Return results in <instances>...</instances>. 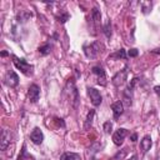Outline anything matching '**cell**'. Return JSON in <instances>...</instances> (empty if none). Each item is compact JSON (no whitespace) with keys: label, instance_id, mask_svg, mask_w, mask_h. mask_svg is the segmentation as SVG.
Returning <instances> with one entry per match:
<instances>
[{"label":"cell","instance_id":"obj_18","mask_svg":"<svg viewBox=\"0 0 160 160\" xmlns=\"http://www.w3.org/2000/svg\"><path fill=\"white\" fill-rule=\"evenodd\" d=\"M110 58H115V59H126V52H125V50L124 49H119L116 52H114V54H111L110 56H109V59Z\"/></svg>","mask_w":160,"mask_h":160},{"label":"cell","instance_id":"obj_12","mask_svg":"<svg viewBox=\"0 0 160 160\" xmlns=\"http://www.w3.org/2000/svg\"><path fill=\"white\" fill-rule=\"evenodd\" d=\"M122 105L130 108L132 104V89H130L129 86L125 88V90L122 91Z\"/></svg>","mask_w":160,"mask_h":160},{"label":"cell","instance_id":"obj_3","mask_svg":"<svg viewBox=\"0 0 160 160\" xmlns=\"http://www.w3.org/2000/svg\"><path fill=\"white\" fill-rule=\"evenodd\" d=\"M101 49H102V45L99 41H94L91 44H88V45H84L82 46L84 54L89 59H96L98 55L101 52Z\"/></svg>","mask_w":160,"mask_h":160},{"label":"cell","instance_id":"obj_28","mask_svg":"<svg viewBox=\"0 0 160 160\" xmlns=\"http://www.w3.org/2000/svg\"><path fill=\"white\" fill-rule=\"evenodd\" d=\"M154 91H155L158 95H160V85H156V86L154 88Z\"/></svg>","mask_w":160,"mask_h":160},{"label":"cell","instance_id":"obj_22","mask_svg":"<svg viewBox=\"0 0 160 160\" xmlns=\"http://www.w3.org/2000/svg\"><path fill=\"white\" fill-rule=\"evenodd\" d=\"M102 31H104V34H105V36H106L108 39L111 38V24H110V21H108V22L102 26Z\"/></svg>","mask_w":160,"mask_h":160},{"label":"cell","instance_id":"obj_6","mask_svg":"<svg viewBox=\"0 0 160 160\" xmlns=\"http://www.w3.org/2000/svg\"><path fill=\"white\" fill-rule=\"evenodd\" d=\"M126 135H128V130L124 129V128H119V129L112 134V142H114L115 145L120 146V145L124 142Z\"/></svg>","mask_w":160,"mask_h":160},{"label":"cell","instance_id":"obj_27","mask_svg":"<svg viewBox=\"0 0 160 160\" xmlns=\"http://www.w3.org/2000/svg\"><path fill=\"white\" fill-rule=\"evenodd\" d=\"M130 140H131L132 142H135V141L138 140V134H136V132H134V134H131V136H130Z\"/></svg>","mask_w":160,"mask_h":160},{"label":"cell","instance_id":"obj_32","mask_svg":"<svg viewBox=\"0 0 160 160\" xmlns=\"http://www.w3.org/2000/svg\"><path fill=\"white\" fill-rule=\"evenodd\" d=\"M90 160H96V159H95V158H91V159H90Z\"/></svg>","mask_w":160,"mask_h":160},{"label":"cell","instance_id":"obj_14","mask_svg":"<svg viewBox=\"0 0 160 160\" xmlns=\"http://www.w3.org/2000/svg\"><path fill=\"white\" fill-rule=\"evenodd\" d=\"M151 145H152V141H151L150 135H145V136L141 139V141H140V148H141V151H142L144 154L150 150Z\"/></svg>","mask_w":160,"mask_h":160},{"label":"cell","instance_id":"obj_24","mask_svg":"<svg viewBox=\"0 0 160 160\" xmlns=\"http://www.w3.org/2000/svg\"><path fill=\"white\" fill-rule=\"evenodd\" d=\"M126 152H128V149H122L121 151H119V152L114 156V159H124L125 155H126Z\"/></svg>","mask_w":160,"mask_h":160},{"label":"cell","instance_id":"obj_5","mask_svg":"<svg viewBox=\"0 0 160 160\" xmlns=\"http://www.w3.org/2000/svg\"><path fill=\"white\" fill-rule=\"evenodd\" d=\"M86 90H88V95H89V98L91 100V104L94 106H99L101 104V101H102L100 91L98 89H95V88H88Z\"/></svg>","mask_w":160,"mask_h":160},{"label":"cell","instance_id":"obj_16","mask_svg":"<svg viewBox=\"0 0 160 160\" xmlns=\"http://www.w3.org/2000/svg\"><path fill=\"white\" fill-rule=\"evenodd\" d=\"M18 160H35V159H34V156H31L26 152V146L22 145V148L20 150V154L18 156Z\"/></svg>","mask_w":160,"mask_h":160},{"label":"cell","instance_id":"obj_17","mask_svg":"<svg viewBox=\"0 0 160 160\" xmlns=\"http://www.w3.org/2000/svg\"><path fill=\"white\" fill-rule=\"evenodd\" d=\"M91 19H92L96 24H100L101 14H100V10H99L98 8H92V9H91Z\"/></svg>","mask_w":160,"mask_h":160},{"label":"cell","instance_id":"obj_30","mask_svg":"<svg viewBox=\"0 0 160 160\" xmlns=\"http://www.w3.org/2000/svg\"><path fill=\"white\" fill-rule=\"evenodd\" d=\"M129 160H138V156H136V155H132V156H131Z\"/></svg>","mask_w":160,"mask_h":160},{"label":"cell","instance_id":"obj_10","mask_svg":"<svg viewBox=\"0 0 160 160\" xmlns=\"http://www.w3.org/2000/svg\"><path fill=\"white\" fill-rule=\"evenodd\" d=\"M10 139H11V132L8 129H2L1 138H0V149L2 151L6 150V148L10 145Z\"/></svg>","mask_w":160,"mask_h":160},{"label":"cell","instance_id":"obj_25","mask_svg":"<svg viewBox=\"0 0 160 160\" xmlns=\"http://www.w3.org/2000/svg\"><path fill=\"white\" fill-rule=\"evenodd\" d=\"M138 54H139L138 49H130V50L128 51V56H130V58H136Z\"/></svg>","mask_w":160,"mask_h":160},{"label":"cell","instance_id":"obj_4","mask_svg":"<svg viewBox=\"0 0 160 160\" xmlns=\"http://www.w3.org/2000/svg\"><path fill=\"white\" fill-rule=\"evenodd\" d=\"M126 78H128V68H124L122 70L118 71V72L112 76L111 82H112V85H114V86L119 88V86H121V85L125 82Z\"/></svg>","mask_w":160,"mask_h":160},{"label":"cell","instance_id":"obj_13","mask_svg":"<svg viewBox=\"0 0 160 160\" xmlns=\"http://www.w3.org/2000/svg\"><path fill=\"white\" fill-rule=\"evenodd\" d=\"M111 110H112V114H114V119L118 120L120 118V115H122L124 112V105L121 101H116L111 105Z\"/></svg>","mask_w":160,"mask_h":160},{"label":"cell","instance_id":"obj_19","mask_svg":"<svg viewBox=\"0 0 160 160\" xmlns=\"http://www.w3.org/2000/svg\"><path fill=\"white\" fill-rule=\"evenodd\" d=\"M50 51H51V45L50 44H45V45L39 48L40 55H48V54H50Z\"/></svg>","mask_w":160,"mask_h":160},{"label":"cell","instance_id":"obj_21","mask_svg":"<svg viewBox=\"0 0 160 160\" xmlns=\"http://www.w3.org/2000/svg\"><path fill=\"white\" fill-rule=\"evenodd\" d=\"M69 19H70V15H69L68 12H61L60 15H56V20H58L59 22H61V24H65Z\"/></svg>","mask_w":160,"mask_h":160},{"label":"cell","instance_id":"obj_7","mask_svg":"<svg viewBox=\"0 0 160 160\" xmlns=\"http://www.w3.org/2000/svg\"><path fill=\"white\" fill-rule=\"evenodd\" d=\"M91 70H92V74L96 75L98 84L101 85V86H105L106 85V74H105V70L101 66H92Z\"/></svg>","mask_w":160,"mask_h":160},{"label":"cell","instance_id":"obj_15","mask_svg":"<svg viewBox=\"0 0 160 160\" xmlns=\"http://www.w3.org/2000/svg\"><path fill=\"white\" fill-rule=\"evenodd\" d=\"M94 115H95V110L91 109L88 115H86V119H85V124H84V129L88 130L89 128H91V124H92V120H94Z\"/></svg>","mask_w":160,"mask_h":160},{"label":"cell","instance_id":"obj_8","mask_svg":"<svg viewBox=\"0 0 160 160\" xmlns=\"http://www.w3.org/2000/svg\"><path fill=\"white\" fill-rule=\"evenodd\" d=\"M28 96H29L30 102H32V104L38 102V100L40 98V88L36 84H31L28 90Z\"/></svg>","mask_w":160,"mask_h":160},{"label":"cell","instance_id":"obj_26","mask_svg":"<svg viewBox=\"0 0 160 160\" xmlns=\"http://www.w3.org/2000/svg\"><path fill=\"white\" fill-rule=\"evenodd\" d=\"M54 121L59 125V126H61V128H65V122H64V120L62 119H59V118H54Z\"/></svg>","mask_w":160,"mask_h":160},{"label":"cell","instance_id":"obj_20","mask_svg":"<svg viewBox=\"0 0 160 160\" xmlns=\"http://www.w3.org/2000/svg\"><path fill=\"white\" fill-rule=\"evenodd\" d=\"M76 159H78V155L74 152H64L60 156V160H76Z\"/></svg>","mask_w":160,"mask_h":160},{"label":"cell","instance_id":"obj_9","mask_svg":"<svg viewBox=\"0 0 160 160\" xmlns=\"http://www.w3.org/2000/svg\"><path fill=\"white\" fill-rule=\"evenodd\" d=\"M4 82H5V85H8L10 88L18 86V84H19V76H18V74L15 71H9L5 75V78H4Z\"/></svg>","mask_w":160,"mask_h":160},{"label":"cell","instance_id":"obj_23","mask_svg":"<svg viewBox=\"0 0 160 160\" xmlns=\"http://www.w3.org/2000/svg\"><path fill=\"white\" fill-rule=\"evenodd\" d=\"M104 131L106 134H110L112 131V124H111V121H105L104 122Z\"/></svg>","mask_w":160,"mask_h":160},{"label":"cell","instance_id":"obj_31","mask_svg":"<svg viewBox=\"0 0 160 160\" xmlns=\"http://www.w3.org/2000/svg\"><path fill=\"white\" fill-rule=\"evenodd\" d=\"M6 55H8V52H6V51H2V52H1V56H6Z\"/></svg>","mask_w":160,"mask_h":160},{"label":"cell","instance_id":"obj_29","mask_svg":"<svg viewBox=\"0 0 160 160\" xmlns=\"http://www.w3.org/2000/svg\"><path fill=\"white\" fill-rule=\"evenodd\" d=\"M151 52H152V54H160V49H155V50H152Z\"/></svg>","mask_w":160,"mask_h":160},{"label":"cell","instance_id":"obj_11","mask_svg":"<svg viewBox=\"0 0 160 160\" xmlns=\"http://www.w3.org/2000/svg\"><path fill=\"white\" fill-rule=\"evenodd\" d=\"M30 140H31L34 144L40 145V144L42 142V140H44V134H42V131H41L39 128H34L32 131L30 132Z\"/></svg>","mask_w":160,"mask_h":160},{"label":"cell","instance_id":"obj_2","mask_svg":"<svg viewBox=\"0 0 160 160\" xmlns=\"http://www.w3.org/2000/svg\"><path fill=\"white\" fill-rule=\"evenodd\" d=\"M65 92L69 95V99L72 104V106L76 109L78 108V104H79V91L75 86V81L74 79H69L68 82H66V86H65Z\"/></svg>","mask_w":160,"mask_h":160},{"label":"cell","instance_id":"obj_1","mask_svg":"<svg viewBox=\"0 0 160 160\" xmlns=\"http://www.w3.org/2000/svg\"><path fill=\"white\" fill-rule=\"evenodd\" d=\"M11 59H12V64L15 65V68L19 69L24 75L31 76L34 74V66L31 64H29L25 59H20L15 55H11Z\"/></svg>","mask_w":160,"mask_h":160}]
</instances>
